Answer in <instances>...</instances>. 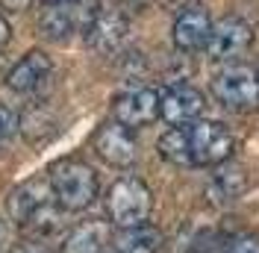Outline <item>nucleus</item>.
Returning a JSON list of instances; mask_svg holds the SVG:
<instances>
[{"label":"nucleus","instance_id":"nucleus-1","mask_svg":"<svg viewBox=\"0 0 259 253\" xmlns=\"http://www.w3.org/2000/svg\"><path fill=\"white\" fill-rule=\"evenodd\" d=\"M50 191L56 203L68 212H80L85 206L95 203L97 197V174L95 168L82 159H59L50 165L48 174Z\"/></svg>","mask_w":259,"mask_h":253},{"label":"nucleus","instance_id":"nucleus-2","mask_svg":"<svg viewBox=\"0 0 259 253\" xmlns=\"http://www.w3.org/2000/svg\"><path fill=\"white\" fill-rule=\"evenodd\" d=\"M9 218L18 227H35V230H53L56 227V215L62 206L56 203L50 183L41 177H32L27 183H21L18 189L9 194Z\"/></svg>","mask_w":259,"mask_h":253},{"label":"nucleus","instance_id":"nucleus-3","mask_svg":"<svg viewBox=\"0 0 259 253\" xmlns=\"http://www.w3.org/2000/svg\"><path fill=\"white\" fill-rule=\"evenodd\" d=\"M150 209H153V194L145 186V180H139V177L115 180L109 194H106V212L118 230L147 224Z\"/></svg>","mask_w":259,"mask_h":253},{"label":"nucleus","instance_id":"nucleus-4","mask_svg":"<svg viewBox=\"0 0 259 253\" xmlns=\"http://www.w3.org/2000/svg\"><path fill=\"white\" fill-rule=\"evenodd\" d=\"M212 95L233 112L259 109V71L250 65H227L212 77Z\"/></svg>","mask_w":259,"mask_h":253},{"label":"nucleus","instance_id":"nucleus-5","mask_svg":"<svg viewBox=\"0 0 259 253\" xmlns=\"http://www.w3.org/2000/svg\"><path fill=\"white\" fill-rule=\"evenodd\" d=\"M189 130V144H192V165H221L230 159L236 147V136L230 126L221 121H194L186 126Z\"/></svg>","mask_w":259,"mask_h":253},{"label":"nucleus","instance_id":"nucleus-6","mask_svg":"<svg viewBox=\"0 0 259 253\" xmlns=\"http://www.w3.org/2000/svg\"><path fill=\"white\" fill-rule=\"evenodd\" d=\"M253 45V30L242 18H221L212 24L209 41H206V56L212 62H230L247 53Z\"/></svg>","mask_w":259,"mask_h":253},{"label":"nucleus","instance_id":"nucleus-7","mask_svg":"<svg viewBox=\"0 0 259 253\" xmlns=\"http://www.w3.org/2000/svg\"><path fill=\"white\" fill-rule=\"evenodd\" d=\"M92 144H95L97 156L112 168H130L139 159V144H136L133 130L118 124V121H106L97 126Z\"/></svg>","mask_w":259,"mask_h":253},{"label":"nucleus","instance_id":"nucleus-8","mask_svg":"<svg viewBox=\"0 0 259 253\" xmlns=\"http://www.w3.org/2000/svg\"><path fill=\"white\" fill-rule=\"evenodd\" d=\"M203 95L189 86V82H177L171 89H165L159 95V115L168 121L171 126H186L194 124L203 115Z\"/></svg>","mask_w":259,"mask_h":253},{"label":"nucleus","instance_id":"nucleus-9","mask_svg":"<svg viewBox=\"0 0 259 253\" xmlns=\"http://www.w3.org/2000/svg\"><path fill=\"white\" fill-rule=\"evenodd\" d=\"M127 32H130L127 15L121 9H109L106 6V9H97V15L92 18V24L85 27V41H89L92 50L109 56V53H115V50L124 45Z\"/></svg>","mask_w":259,"mask_h":253},{"label":"nucleus","instance_id":"nucleus-10","mask_svg":"<svg viewBox=\"0 0 259 253\" xmlns=\"http://www.w3.org/2000/svg\"><path fill=\"white\" fill-rule=\"evenodd\" d=\"M112 118L130 130L153 124L159 118V95L153 89H130V92L115 97Z\"/></svg>","mask_w":259,"mask_h":253},{"label":"nucleus","instance_id":"nucleus-11","mask_svg":"<svg viewBox=\"0 0 259 253\" xmlns=\"http://www.w3.org/2000/svg\"><path fill=\"white\" fill-rule=\"evenodd\" d=\"M212 32V18L206 12L203 3H189L174 21V45L183 53H194V50H203L209 41Z\"/></svg>","mask_w":259,"mask_h":253},{"label":"nucleus","instance_id":"nucleus-12","mask_svg":"<svg viewBox=\"0 0 259 253\" xmlns=\"http://www.w3.org/2000/svg\"><path fill=\"white\" fill-rule=\"evenodd\" d=\"M50 71H53V65H50L48 53L30 50L24 59H18V65H12V71L6 74V86L18 95H27V92H35L50 77Z\"/></svg>","mask_w":259,"mask_h":253},{"label":"nucleus","instance_id":"nucleus-13","mask_svg":"<svg viewBox=\"0 0 259 253\" xmlns=\"http://www.w3.org/2000/svg\"><path fill=\"white\" fill-rule=\"evenodd\" d=\"M159 247H162V233L150 224L124 227L115 236V250L118 253H159Z\"/></svg>","mask_w":259,"mask_h":253},{"label":"nucleus","instance_id":"nucleus-14","mask_svg":"<svg viewBox=\"0 0 259 253\" xmlns=\"http://www.w3.org/2000/svg\"><path fill=\"white\" fill-rule=\"evenodd\" d=\"M38 30L48 38H53V41H68V35L80 30V24H77V18L71 12V6L62 0V3H50V9L41 15Z\"/></svg>","mask_w":259,"mask_h":253},{"label":"nucleus","instance_id":"nucleus-15","mask_svg":"<svg viewBox=\"0 0 259 253\" xmlns=\"http://www.w3.org/2000/svg\"><path fill=\"white\" fill-rule=\"evenodd\" d=\"M106 244V227L103 224H80L71 236L65 238L62 253H100Z\"/></svg>","mask_w":259,"mask_h":253},{"label":"nucleus","instance_id":"nucleus-16","mask_svg":"<svg viewBox=\"0 0 259 253\" xmlns=\"http://www.w3.org/2000/svg\"><path fill=\"white\" fill-rule=\"evenodd\" d=\"M156 147H159L162 159L174 162L180 168H192V144H189V130L186 126H171L168 133H162Z\"/></svg>","mask_w":259,"mask_h":253},{"label":"nucleus","instance_id":"nucleus-17","mask_svg":"<svg viewBox=\"0 0 259 253\" xmlns=\"http://www.w3.org/2000/svg\"><path fill=\"white\" fill-rule=\"evenodd\" d=\"M221 165H224V162H221ZM244 186H247V183H244L242 168H239V165H224V168L215 174V186H212V189L218 191L221 200H236L244 191Z\"/></svg>","mask_w":259,"mask_h":253},{"label":"nucleus","instance_id":"nucleus-18","mask_svg":"<svg viewBox=\"0 0 259 253\" xmlns=\"http://www.w3.org/2000/svg\"><path fill=\"white\" fill-rule=\"evenodd\" d=\"M18 133V115L15 109H9L6 103H0V147L9 142Z\"/></svg>","mask_w":259,"mask_h":253},{"label":"nucleus","instance_id":"nucleus-19","mask_svg":"<svg viewBox=\"0 0 259 253\" xmlns=\"http://www.w3.org/2000/svg\"><path fill=\"white\" fill-rule=\"evenodd\" d=\"M227 253H259V238L256 236H239L230 241Z\"/></svg>","mask_w":259,"mask_h":253},{"label":"nucleus","instance_id":"nucleus-20","mask_svg":"<svg viewBox=\"0 0 259 253\" xmlns=\"http://www.w3.org/2000/svg\"><path fill=\"white\" fill-rule=\"evenodd\" d=\"M12 253H48V250L41 244H35V241H21V244L12 247Z\"/></svg>","mask_w":259,"mask_h":253},{"label":"nucleus","instance_id":"nucleus-21","mask_svg":"<svg viewBox=\"0 0 259 253\" xmlns=\"http://www.w3.org/2000/svg\"><path fill=\"white\" fill-rule=\"evenodd\" d=\"M9 35H12V30H9V21L0 15V45H6V41H9Z\"/></svg>","mask_w":259,"mask_h":253},{"label":"nucleus","instance_id":"nucleus-22","mask_svg":"<svg viewBox=\"0 0 259 253\" xmlns=\"http://www.w3.org/2000/svg\"><path fill=\"white\" fill-rule=\"evenodd\" d=\"M162 6H174V3H177V0H159Z\"/></svg>","mask_w":259,"mask_h":253},{"label":"nucleus","instance_id":"nucleus-23","mask_svg":"<svg viewBox=\"0 0 259 253\" xmlns=\"http://www.w3.org/2000/svg\"><path fill=\"white\" fill-rule=\"evenodd\" d=\"M45 3H62V0H45Z\"/></svg>","mask_w":259,"mask_h":253},{"label":"nucleus","instance_id":"nucleus-24","mask_svg":"<svg viewBox=\"0 0 259 253\" xmlns=\"http://www.w3.org/2000/svg\"><path fill=\"white\" fill-rule=\"evenodd\" d=\"M136 3H150V0H136Z\"/></svg>","mask_w":259,"mask_h":253}]
</instances>
